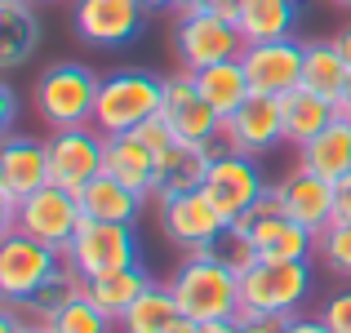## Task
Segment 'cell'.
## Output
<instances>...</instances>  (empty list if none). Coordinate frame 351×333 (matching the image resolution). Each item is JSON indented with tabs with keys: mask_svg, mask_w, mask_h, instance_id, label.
I'll list each match as a JSON object with an SVG mask.
<instances>
[{
	"mask_svg": "<svg viewBox=\"0 0 351 333\" xmlns=\"http://www.w3.org/2000/svg\"><path fill=\"white\" fill-rule=\"evenodd\" d=\"M240 329L245 333H285V320L289 316H267V311H240Z\"/></svg>",
	"mask_w": 351,
	"mask_h": 333,
	"instance_id": "34",
	"label": "cell"
},
{
	"mask_svg": "<svg viewBox=\"0 0 351 333\" xmlns=\"http://www.w3.org/2000/svg\"><path fill=\"white\" fill-rule=\"evenodd\" d=\"M276 196H280L285 214L302 222L307 231H316V236L334 222V182H325L320 173L302 169V164L285 182H276Z\"/></svg>",
	"mask_w": 351,
	"mask_h": 333,
	"instance_id": "19",
	"label": "cell"
},
{
	"mask_svg": "<svg viewBox=\"0 0 351 333\" xmlns=\"http://www.w3.org/2000/svg\"><path fill=\"white\" fill-rule=\"evenodd\" d=\"M58 271H62L58 249L32 240L18 227H5V236H0V298L5 302H27Z\"/></svg>",
	"mask_w": 351,
	"mask_h": 333,
	"instance_id": "8",
	"label": "cell"
},
{
	"mask_svg": "<svg viewBox=\"0 0 351 333\" xmlns=\"http://www.w3.org/2000/svg\"><path fill=\"white\" fill-rule=\"evenodd\" d=\"M173 298H178L182 316L200 320V325H223L240 316V271L232 258L223 254H187V262L173 271L169 280Z\"/></svg>",
	"mask_w": 351,
	"mask_h": 333,
	"instance_id": "1",
	"label": "cell"
},
{
	"mask_svg": "<svg viewBox=\"0 0 351 333\" xmlns=\"http://www.w3.org/2000/svg\"><path fill=\"white\" fill-rule=\"evenodd\" d=\"M27 333H49V329H45V325H32V329H27Z\"/></svg>",
	"mask_w": 351,
	"mask_h": 333,
	"instance_id": "45",
	"label": "cell"
},
{
	"mask_svg": "<svg viewBox=\"0 0 351 333\" xmlns=\"http://www.w3.org/2000/svg\"><path fill=\"white\" fill-rule=\"evenodd\" d=\"M40 49V18L27 0L18 5H0V67L18 71L23 62L36 58Z\"/></svg>",
	"mask_w": 351,
	"mask_h": 333,
	"instance_id": "22",
	"label": "cell"
},
{
	"mask_svg": "<svg viewBox=\"0 0 351 333\" xmlns=\"http://www.w3.org/2000/svg\"><path fill=\"white\" fill-rule=\"evenodd\" d=\"M49 147V182L67 191H85L89 182L103 173V156H107V134L98 125H76V129H53L45 138Z\"/></svg>",
	"mask_w": 351,
	"mask_h": 333,
	"instance_id": "11",
	"label": "cell"
},
{
	"mask_svg": "<svg viewBox=\"0 0 351 333\" xmlns=\"http://www.w3.org/2000/svg\"><path fill=\"white\" fill-rule=\"evenodd\" d=\"M196 5H209V9H218V14H227L236 23V5H240V0H196Z\"/></svg>",
	"mask_w": 351,
	"mask_h": 333,
	"instance_id": "39",
	"label": "cell"
},
{
	"mask_svg": "<svg viewBox=\"0 0 351 333\" xmlns=\"http://www.w3.org/2000/svg\"><path fill=\"white\" fill-rule=\"evenodd\" d=\"M165 333H209V325H200V320H191V316H178Z\"/></svg>",
	"mask_w": 351,
	"mask_h": 333,
	"instance_id": "38",
	"label": "cell"
},
{
	"mask_svg": "<svg viewBox=\"0 0 351 333\" xmlns=\"http://www.w3.org/2000/svg\"><path fill=\"white\" fill-rule=\"evenodd\" d=\"M173 53L187 71H205L214 62L240 58L245 53V36L227 14L209 5H191L178 14V27H173Z\"/></svg>",
	"mask_w": 351,
	"mask_h": 333,
	"instance_id": "6",
	"label": "cell"
},
{
	"mask_svg": "<svg viewBox=\"0 0 351 333\" xmlns=\"http://www.w3.org/2000/svg\"><path fill=\"white\" fill-rule=\"evenodd\" d=\"M143 200H147L143 191L116 182L112 173H98V178L80 191V209H85V218H103V222H138Z\"/></svg>",
	"mask_w": 351,
	"mask_h": 333,
	"instance_id": "25",
	"label": "cell"
},
{
	"mask_svg": "<svg viewBox=\"0 0 351 333\" xmlns=\"http://www.w3.org/2000/svg\"><path fill=\"white\" fill-rule=\"evenodd\" d=\"M178 316H182V307L169 284H147L116 325H120V333H165Z\"/></svg>",
	"mask_w": 351,
	"mask_h": 333,
	"instance_id": "29",
	"label": "cell"
},
{
	"mask_svg": "<svg viewBox=\"0 0 351 333\" xmlns=\"http://www.w3.org/2000/svg\"><path fill=\"white\" fill-rule=\"evenodd\" d=\"M0 5H18V0H0Z\"/></svg>",
	"mask_w": 351,
	"mask_h": 333,
	"instance_id": "46",
	"label": "cell"
},
{
	"mask_svg": "<svg viewBox=\"0 0 351 333\" xmlns=\"http://www.w3.org/2000/svg\"><path fill=\"white\" fill-rule=\"evenodd\" d=\"M316 249H320V258H325L329 271L343 275V280H351V222L347 218L329 222V227L316 236Z\"/></svg>",
	"mask_w": 351,
	"mask_h": 333,
	"instance_id": "32",
	"label": "cell"
},
{
	"mask_svg": "<svg viewBox=\"0 0 351 333\" xmlns=\"http://www.w3.org/2000/svg\"><path fill=\"white\" fill-rule=\"evenodd\" d=\"M285 333H329V325L320 316H289L285 320Z\"/></svg>",
	"mask_w": 351,
	"mask_h": 333,
	"instance_id": "36",
	"label": "cell"
},
{
	"mask_svg": "<svg viewBox=\"0 0 351 333\" xmlns=\"http://www.w3.org/2000/svg\"><path fill=\"white\" fill-rule=\"evenodd\" d=\"M0 107H5V111H0V120H5V129H9V125H14V107H18L14 85H5V89H0Z\"/></svg>",
	"mask_w": 351,
	"mask_h": 333,
	"instance_id": "37",
	"label": "cell"
},
{
	"mask_svg": "<svg viewBox=\"0 0 351 333\" xmlns=\"http://www.w3.org/2000/svg\"><path fill=\"white\" fill-rule=\"evenodd\" d=\"M209 164H214V147H200V143H182L173 138L165 151H156V182H152V196H182V191H200L209 178Z\"/></svg>",
	"mask_w": 351,
	"mask_h": 333,
	"instance_id": "18",
	"label": "cell"
},
{
	"mask_svg": "<svg viewBox=\"0 0 351 333\" xmlns=\"http://www.w3.org/2000/svg\"><path fill=\"white\" fill-rule=\"evenodd\" d=\"M285 143V107L271 94H249L223 120V147L240 156H263Z\"/></svg>",
	"mask_w": 351,
	"mask_h": 333,
	"instance_id": "14",
	"label": "cell"
},
{
	"mask_svg": "<svg viewBox=\"0 0 351 333\" xmlns=\"http://www.w3.org/2000/svg\"><path fill=\"white\" fill-rule=\"evenodd\" d=\"M302 5L298 0H240L236 5V27L245 36V45L258 40H285L298 27Z\"/></svg>",
	"mask_w": 351,
	"mask_h": 333,
	"instance_id": "21",
	"label": "cell"
},
{
	"mask_svg": "<svg viewBox=\"0 0 351 333\" xmlns=\"http://www.w3.org/2000/svg\"><path fill=\"white\" fill-rule=\"evenodd\" d=\"M143 5L147 9H178V14H182V9H191L196 0H143Z\"/></svg>",
	"mask_w": 351,
	"mask_h": 333,
	"instance_id": "40",
	"label": "cell"
},
{
	"mask_svg": "<svg viewBox=\"0 0 351 333\" xmlns=\"http://www.w3.org/2000/svg\"><path fill=\"white\" fill-rule=\"evenodd\" d=\"M311 293L307 258H258L240 271V311H267V316H298Z\"/></svg>",
	"mask_w": 351,
	"mask_h": 333,
	"instance_id": "2",
	"label": "cell"
},
{
	"mask_svg": "<svg viewBox=\"0 0 351 333\" xmlns=\"http://www.w3.org/2000/svg\"><path fill=\"white\" fill-rule=\"evenodd\" d=\"M160 98H165V80L152 76L143 67H125V71H112L103 76L98 85V107H94V125L103 134H129L138 129L143 120H152L160 111Z\"/></svg>",
	"mask_w": 351,
	"mask_h": 333,
	"instance_id": "5",
	"label": "cell"
},
{
	"mask_svg": "<svg viewBox=\"0 0 351 333\" xmlns=\"http://www.w3.org/2000/svg\"><path fill=\"white\" fill-rule=\"evenodd\" d=\"M209 333H240V320H223V325H209Z\"/></svg>",
	"mask_w": 351,
	"mask_h": 333,
	"instance_id": "43",
	"label": "cell"
},
{
	"mask_svg": "<svg viewBox=\"0 0 351 333\" xmlns=\"http://www.w3.org/2000/svg\"><path fill=\"white\" fill-rule=\"evenodd\" d=\"M329 5H338V9H351V0H329Z\"/></svg>",
	"mask_w": 351,
	"mask_h": 333,
	"instance_id": "44",
	"label": "cell"
},
{
	"mask_svg": "<svg viewBox=\"0 0 351 333\" xmlns=\"http://www.w3.org/2000/svg\"><path fill=\"white\" fill-rule=\"evenodd\" d=\"M143 0H76V36L98 49L129 45L143 32Z\"/></svg>",
	"mask_w": 351,
	"mask_h": 333,
	"instance_id": "17",
	"label": "cell"
},
{
	"mask_svg": "<svg viewBox=\"0 0 351 333\" xmlns=\"http://www.w3.org/2000/svg\"><path fill=\"white\" fill-rule=\"evenodd\" d=\"M334 218H347L351 222V173L334 182Z\"/></svg>",
	"mask_w": 351,
	"mask_h": 333,
	"instance_id": "35",
	"label": "cell"
},
{
	"mask_svg": "<svg viewBox=\"0 0 351 333\" xmlns=\"http://www.w3.org/2000/svg\"><path fill=\"white\" fill-rule=\"evenodd\" d=\"M147 271L143 267H120V271H107V275H94V280H85V298L94 302L98 311H107L112 320H120L129 307H134V298L147 289Z\"/></svg>",
	"mask_w": 351,
	"mask_h": 333,
	"instance_id": "28",
	"label": "cell"
},
{
	"mask_svg": "<svg viewBox=\"0 0 351 333\" xmlns=\"http://www.w3.org/2000/svg\"><path fill=\"white\" fill-rule=\"evenodd\" d=\"M80 293H85V275H76V267H71L67 258H62V271L53 275V280L45 284L40 293H32L27 302H14V307L23 311V316L32 320V325H45V320H49L53 311H62L67 302H76Z\"/></svg>",
	"mask_w": 351,
	"mask_h": 333,
	"instance_id": "30",
	"label": "cell"
},
{
	"mask_svg": "<svg viewBox=\"0 0 351 333\" xmlns=\"http://www.w3.org/2000/svg\"><path fill=\"white\" fill-rule=\"evenodd\" d=\"M338 116H347V120H351V76H347V89H343V98H338Z\"/></svg>",
	"mask_w": 351,
	"mask_h": 333,
	"instance_id": "42",
	"label": "cell"
},
{
	"mask_svg": "<svg viewBox=\"0 0 351 333\" xmlns=\"http://www.w3.org/2000/svg\"><path fill=\"white\" fill-rule=\"evenodd\" d=\"M103 173H112L116 182L152 196L156 182V151L143 143L138 134H107V156H103Z\"/></svg>",
	"mask_w": 351,
	"mask_h": 333,
	"instance_id": "20",
	"label": "cell"
},
{
	"mask_svg": "<svg viewBox=\"0 0 351 333\" xmlns=\"http://www.w3.org/2000/svg\"><path fill=\"white\" fill-rule=\"evenodd\" d=\"M227 240H240V245L258 249V258H307L311 249H316V231H307L302 222H293L285 214L276 187L267 191L263 200H254V205L232 222V236Z\"/></svg>",
	"mask_w": 351,
	"mask_h": 333,
	"instance_id": "4",
	"label": "cell"
},
{
	"mask_svg": "<svg viewBox=\"0 0 351 333\" xmlns=\"http://www.w3.org/2000/svg\"><path fill=\"white\" fill-rule=\"evenodd\" d=\"M320 320L329 325V333H351V289H338L334 298L320 307Z\"/></svg>",
	"mask_w": 351,
	"mask_h": 333,
	"instance_id": "33",
	"label": "cell"
},
{
	"mask_svg": "<svg viewBox=\"0 0 351 333\" xmlns=\"http://www.w3.org/2000/svg\"><path fill=\"white\" fill-rule=\"evenodd\" d=\"M98 85H103V76H94L85 62H53L36 80V111H40V120L49 129L94 125Z\"/></svg>",
	"mask_w": 351,
	"mask_h": 333,
	"instance_id": "3",
	"label": "cell"
},
{
	"mask_svg": "<svg viewBox=\"0 0 351 333\" xmlns=\"http://www.w3.org/2000/svg\"><path fill=\"white\" fill-rule=\"evenodd\" d=\"M347 76H351V67H347L343 49H338L334 40H311L307 45V58H302V85H307L311 94L338 103L343 89H347Z\"/></svg>",
	"mask_w": 351,
	"mask_h": 333,
	"instance_id": "26",
	"label": "cell"
},
{
	"mask_svg": "<svg viewBox=\"0 0 351 333\" xmlns=\"http://www.w3.org/2000/svg\"><path fill=\"white\" fill-rule=\"evenodd\" d=\"M280 107H285V143H293V147H307L320 129H329L338 120V103L311 94L307 85L289 89V94L280 98Z\"/></svg>",
	"mask_w": 351,
	"mask_h": 333,
	"instance_id": "24",
	"label": "cell"
},
{
	"mask_svg": "<svg viewBox=\"0 0 351 333\" xmlns=\"http://www.w3.org/2000/svg\"><path fill=\"white\" fill-rule=\"evenodd\" d=\"M80 222H85V209H80L76 191L45 182L40 191H32V196H27L23 205L5 218V227H18V231H27L32 240H40V245L67 254V245L76 240Z\"/></svg>",
	"mask_w": 351,
	"mask_h": 333,
	"instance_id": "7",
	"label": "cell"
},
{
	"mask_svg": "<svg viewBox=\"0 0 351 333\" xmlns=\"http://www.w3.org/2000/svg\"><path fill=\"white\" fill-rule=\"evenodd\" d=\"M334 45H338V49H343V58H347V67H351V23H347L343 32L334 36Z\"/></svg>",
	"mask_w": 351,
	"mask_h": 333,
	"instance_id": "41",
	"label": "cell"
},
{
	"mask_svg": "<svg viewBox=\"0 0 351 333\" xmlns=\"http://www.w3.org/2000/svg\"><path fill=\"white\" fill-rule=\"evenodd\" d=\"M302 58H307V45H298L293 36H285V40L245 45V53H240V67H245L249 89H254V94L285 98L289 89L302 85Z\"/></svg>",
	"mask_w": 351,
	"mask_h": 333,
	"instance_id": "13",
	"label": "cell"
},
{
	"mask_svg": "<svg viewBox=\"0 0 351 333\" xmlns=\"http://www.w3.org/2000/svg\"><path fill=\"white\" fill-rule=\"evenodd\" d=\"M67 258L76 267V275L94 280V275L120 271V267H134L138 262V236H134V222H103V218H85L76 231V240L67 245Z\"/></svg>",
	"mask_w": 351,
	"mask_h": 333,
	"instance_id": "9",
	"label": "cell"
},
{
	"mask_svg": "<svg viewBox=\"0 0 351 333\" xmlns=\"http://www.w3.org/2000/svg\"><path fill=\"white\" fill-rule=\"evenodd\" d=\"M160 231L182 254H209L223 236H232V222L218 214V205L205 191H182L160 200Z\"/></svg>",
	"mask_w": 351,
	"mask_h": 333,
	"instance_id": "10",
	"label": "cell"
},
{
	"mask_svg": "<svg viewBox=\"0 0 351 333\" xmlns=\"http://www.w3.org/2000/svg\"><path fill=\"white\" fill-rule=\"evenodd\" d=\"M205 191L209 200L218 205V214L227 222H236L254 200H263L267 191V178L263 169L254 164V156H240V151H214V164H209V178H205Z\"/></svg>",
	"mask_w": 351,
	"mask_h": 333,
	"instance_id": "12",
	"label": "cell"
},
{
	"mask_svg": "<svg viewBox=\"0 0 351 333\" xmlns=\"http://www.w3.org/2000/svg\"><path fill=\"white\" fill-rule=\"evenodd\" d=\"M45 182H49V147L40 138L9 134L0 147V209H5V218Z\"/></svg>",
	"mask_w": 351,
	"mask_h": 333,
	"instance_id": "15",
	"label": "cell"
},
{
	"mask_svg": "<svg viewBox=\"0 0 351 333\" xmlns=\"http://www.w3.org/2000/svg\"><path fill=\"white\" fill-rule=\"evenodd\" d=\"M196 76V89H200V98H205L209 107L218 111V116H232V111L245 103L254 89H249V76H245V67H240V58H227V62H214V67H205V71H191Z\"/></svg>",
	"mask_w": 351,
	"mask_h": 333,
	"instance_id": "27",
	"label": "cell"
},
{
	"mask_svg": "<svg viewBox=\"0 0 351 333\" xmlns=\"http://www.w3.org/2000/svg\"><path fill=\"white\" fill-rule=\"evenodd\" d=\"M298 164L311 173H320L325 182H338L351 173V120L338 116L329 129H320L307 147H298Z\"/></svg>",
	"mask_w": 351,
	"mask_h": 333,
	"instance_id": "23",
	"label": "cell"
},
{
	"mask_svg": "<svg viewBox=\"0 0 351 333\" xmlns=\"http://www.w3.org/2000/svg\"><path fill=\"white\" fill-rule=\"evenodd\" d=\"M45 329H49V333H112L116 320L107 316V311H98L94 302L80 293L76 302H67L62 311H53V316L45 320Z\"/></svg>",
	"mask_w": 351,
	"mask_h": 333,
	"instance_id": "31",
	"label": "cell"
},
{
	"mask_svg": "<svg viewBox=\"0 0 351 333\" xmlns=\"http://www.w3.org/2000/svg\"><path fill=\"white\" fill-rule=\"evenodd\" d=\"M160 116L169 120L173 138L182 143H200V147H214V138H223V116L200 98L196 76H169L165 80V98H160Z\"/></svg>",
	"mask_w": 351,
	"mask_h": 333,
	"instance_id": "16",
	"label": "cell"
}]
</instances>
